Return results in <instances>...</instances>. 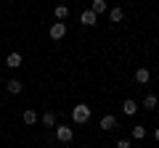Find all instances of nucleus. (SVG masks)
<instances>
[{"mask_svg":"<svg viewBox=\"0 0 159 148\" xmlns=\"http://www.w3.org/2000/svg\"><path fill=\"white\" fill-rule=\"evenodd\" d=\"M43 124L45 127H56V114H53V111H45V114H43Z\"/></svg>","mask_w":159,"mask_h":148,"instance_id":"9d476101","label":"nucleus"},{"mask_svg":"<svg viewBox=\"0 0 159 148\" xmlns=\"http://www.w3.org/2000/svg\"><path fill=\"white\" fill-rule=\"evenodd\" d=\"M72 119L77 122V124H82V122L90 119V106H85V103H80V106L72 108Z\"/></svg>","mask_w":159,"mask_h":148,"instance_id":"f257e3e1","label":"nucleus"},{"mask_svg":"<svg viewBox=\"0 0 159 148\" xmlns=\"http://www.w3.org/2000/svg\"><path fill=\"white\" fill-rule=\"evenodd\" d=\"M117 148H133V146H130V140H119Z\"/></svg>","mask_w":159,"mask_h":148,"instance_id":"f3484780","label":"nucleus"},{"mask_svg":"<svg viewBox=\"0 0 159 148\" xmlns=\"http://www.w3.org/2000/svg\"><path fill=\"white\" fill-rule=\"evenodd\" d=\"M80 21L85 24V27H93V24L98 21V16H96L93 11H82V16H80Z\"/></svg>","mask_w":159,"mask_h":148,"instance_id":"39448f33","label":"nucleus"},{"mask_svg":"<svg viewBox=\"0 0 159 148\" xmlns=\"http://www.w3.org/2000/svg\"><path fill=\"white\" fill-rule=\"evenodd\" d=\"M56 137H58L61 143H72L74 132H72V127H56Z\"/></svg>","mask_w":159,"mask_h":148,"instance_id":"f03ea898","label":"nucleus"},{"mask_svg":"<svg viewBox=\"0 0 159 148\" xmlns=\"http://www.w3.org/2000/svg\"><path fill=\"white\" fill-rule=\"evenodd\" d=\"M133 137H135V140L146 137V130H143V127H133Z\"/></svg>","mask_w":159,"mask_h":148,"instance_id":"dca6fc26","label":"nucleus"},{"mask_svg":"<svg viewBox=\"0 0 159 148\" xmlns=\"http://www.w3.org/2000/svg\"><path fill=\"white\" fill-rule=\"evenodd\" d=\"M117 127V116H111V114H106L101 119V130H114Z\"/></svg>","mask_w":159,"mask_h":148,"instance_id":"0eeeda50","label":"nucleus"},{"mask_svg":"<svg viewBox=\"0 0 159 148\" xmlns=\"http://www.w3.org/2000/svg\"><path fill=\"white\" fill-rule=\"evenodd\" d=\"M154 137H157V140H159V127H157V132H154Z\"/></svg>","mask_w":159,"mask_h":148,"instance_id":"a211bd4d","label":"nucleus"},{"mask_svg":"<svg viewBox=\"0 0 159 148\" xmlns=\"http://www.w3.org/2000/svg\"><path fill=\"white\" fill-rule=\"evenodd\" d=\"M109 19H111V21H122V19H125V11H122V8H111V11H109Z\"/></svg>","mask_w":159,"mask_h":148,"instance_id":"f8f14e48","label":"nucleus"},{"mask_svg":"<svg viewBox=\"0 0 159 148\" xmlns=\"http://www.w3.org/2000/svg\"><path fill=\"white\" fill-rule=\"evenodd\" d=\"M8 93H13V95L21 93V82H19V80H11V82H8Z\"/></svg>","mask_w":159,"mask_h":148,"instance_id":"4468645a","label":"nucleus"},{"mask_svg":"<svg viewBox=\"0 0 159 148\" xmlns=\"http://www.w3.org/2000/svg\"><path fill=\"white\" fill-rule=\"evenodd\" d=\"M90 11L96 13V16H98V13H103V11H106V0H93V8H90Z\"/></svg>","mask_w":159,"mask_h":148,"instance_id":"9b49d317","label":"nucleus"},{"mask_svg":"<svg viewBox=\"0 0 159 148\" xmlns=\"http://www.w3.org/2000/svg\"><path fill=\"white\" fill-rule=\"evenodd\" d=\"M21 119H24V124H34V122H37V114H34L32 108H27V111L21 114Z\"/></svg>","mask_w":159,"mask_h":148,"instance_id":"1a4fd4ad","label":"nucleus"},{"mask_svg":"<svg viewBox=\"0 0 159 148\" xmlns=\"http://www.w3.org/2000/svg\"><path fill=\"white\" fill-rule=\"evenodd\" d=\"M122 111H125L127 116H135V114H138V103L133 101V98H127V101L122 103Z\"/></svg>","mask_w":159,"mask_h":148,"instance_id":"20e7f679","label":"nucleus"},{"mask_svg":"<svg viewBox=\"0 0 159 148\" xmlns=\"http://www.w3.org/2000/svg\"><path fill=\"white\" fill-rule=\"evenodd\" d=\"M148 77H151V74H148V69H138V72H135V82H138V85H146Z\"/></svg>","mask_w":159,"mask_h":148,"instance_id":"6e6552de","label":"nucleus"},{"mask_svg":"<svg viewBox=\"0 0 159 148\" xmlns=\"http://www.w3.org/2000/svg\"><path fill=\"white\" fill-rule=\"evenodd\" d=\"M53 13H56V19H66L69 16V8L66 6H56V11H53Z\"/></svg>","mask_w":159,"mask_h":148,"instance_id":"2eb2a0df","label":"nucleus"},{"mask_svg":"<svg viewBox=\"0 0 159 148\" xmlns=\"http://www.w3.org/2000/svg\"><path fill=\"white\" fill-rule=\"evenodd\" d=\"M64 34H66V24H64V21H56V24L51 27V37H53V40H61Z\"/></svg>","mask_w":159,"mask_h":148,"instance_id":"7ed1b4c3","label":"nucleus"},{"mask_svg":"<svg viewBox=\"0 0 159 148\" xmlns=\"http://www.w3.org/2000/svg\"><path fill=\"white\" fill-rule=\"evenodd\" d=\"M143 106H146V108H151V111H154V108L159 106V101H157V95H146V98H143Z\"/></svg>","mask_w":159,"mask_h":148,"instance_id":"ddd939ff","label":"nucleus"},{"mask_svg":"<svg viewBox=\"0 0 159 148\" xmlns=\"http://www.w3.org/2000/svg\"><path fill=\"white\" fill-rule=\"evenodd\" d=\"M6 66H8V69H19V66H21V56H19V53H8Z\"/></svg>","mask_w":159,"mask_h":148,"instance_id":"423d86ee","label":"nucleus"}]
</instances>
